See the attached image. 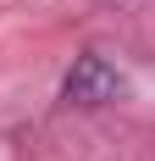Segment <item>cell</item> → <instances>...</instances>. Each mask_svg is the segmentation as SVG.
I'll return each mask as SVG.
<instances>
[{"mask_svg":"<svg viewBox=\"0 0 155 161\" xmlns=\"http://www.w3.org/2000/svg\"><path fill=\"white\" fill-rule=\"evenodd\" d=\"M122 95V72L105 61V56H78L72 61V72H67V83H61V100L67 106H105V100H116Z\"/></svg>","mask_w":155,"mask_h":161,"instance_id":"1","label":"cell"}]
</instances>
